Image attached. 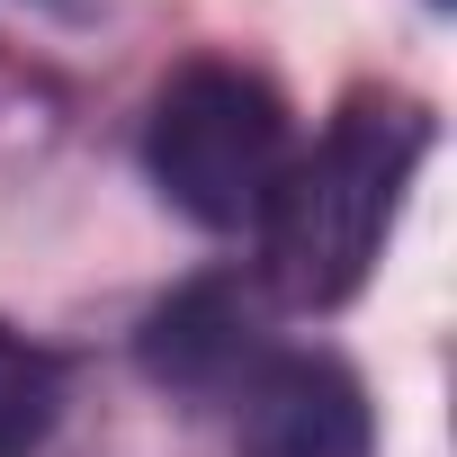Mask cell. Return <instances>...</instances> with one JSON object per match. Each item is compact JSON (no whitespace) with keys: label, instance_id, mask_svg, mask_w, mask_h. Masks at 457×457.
Returning a JSON list of instances; mask_svg holds the SVG:
<instances>
[{"label":"cell","instance_id":"1","mask_svg":"<svg viewBox=\"0 0 457 457\" xmlns=\"http://www.w3.org/2000/svg\"><path fill=\"white\" fill-rule=\"evenodd\" d=\"M421 153H430V117L403 99H350L314 135V153H287V170L261 206L270 287L287 305L323 314V305H350L368 287Z\"/></svg>","mask_w":457,"mask_h":457},{"label":"cell","instance_id":"2","mask_svg":"<svg viewBox=\"0 0 457 457\" xmlns=\"http://www.w3.org/2000/svg\"><path fill=\"white\" fill-rule=\"evenodd\" d=\"M287 153H296L287 144V108L243 63H188L153 99V126H144L153 188L188 224H206V234H243V224H261Z\"/></svg>","mask_w":457,"mask_h":457},{"label":"cell","instance_id":"3","mask_svg":"<svg viewBox=\"0 0 457 457\" xmlns=\"http://www.w3.org/2000/svg\"><path fill=\"white\" fill-rule=\"evenodd\" d=\"M234 439L243 457H368L377 412H368V386L332 350H278L243 377Z\"/></svg>","mask_w":457,"mask_h":457},{"label":"cell","instance_id":"4","mask_svg":"<svg viewBox=\"0 0 457 457\" xmlns=\"http://www.w3.org/2000/svg\"><path fill=\"white\" fill-rule=\"evenodd\" d=\"M252 332H261V305L234 278H197L144 323V368L162 386H224L252 368V350H261Z\"/></svg>","mask_w":457,"mask_h":457},{"label":"cell","instance_id":"5","mask_svg":"<svg viewBox=\"0 0 457 457\" xmlns=\"http://www.w3.org/2000/svg\"><path fill=\"white\" fill-rule=\"evenodd\" d=\"M54 403H63L54 359L0 323V457H28V448L54 430Z\"/></svg>","mask_w":457,"mask_h":457}]
</instances>
